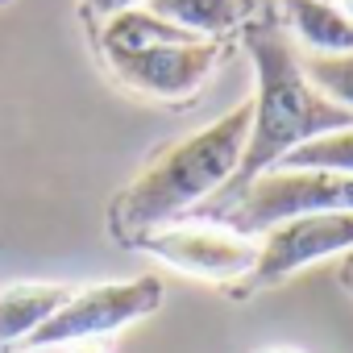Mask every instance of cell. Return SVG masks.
<instances>
[{
	"instance_id": "obj_1",
	"label": "cell",
	"mask_w": 353,
	"mask_h": 353,
	"mask_svg": "<svg viewBox=\"0 0 353 353\" xmlns=\"http://www.w3.org/2000/svg\"><path fill=\"white\" fill-rule=\"evenodd\" d=\"M241 46H245V54L254 63V96H250V137H245V154H241V162L233 170V179L208 204H200L192 216H200V212L221 208L225 200H233L245 183H254L262 170H274L303 141L353 125V112L341 108L336 100H328L303 75V63H299L303 54L295 50V38L287 34L274 0H270V5L262 0L258 13L241 26Z\"/></svg>"
},
{
	"instance_id": "obj_2",
	"label": "cell",
	"mask_w": 353,
	"mask_h": 353,
	"mask_svg": "<svg viewBox=\"0 0 353 353\" xmlns=\"http://www.w3.org/2000/svg\"><path fill=\"white\" fill-rule=\"evenodd\" d=\"M245 137H250V100L216 117L212 125L188 133L183 141L162 145L137 170V179L112 200V237L129 241L145 229L188 221L233 179L245 154Z\"/></svg>"
},
{
	"instance_id": "obj_3",
	"label": "cell",
	"mask_w": 353,
	"mask_h": 353,
	"mask_svg": "<svg viewBox=\"0 0 353 353\" xmlns=\"http://www.w3.org/2000/svg\"><path fill=\"white\" fill-rule=\"evenodd\" d=\"M316 212H353V174L274 166V170H262L254 183H245L221 208H208L192 221H208L241 237H258L283 221L316 216Z\"/></svg>"
},
{
	"instance_id": "obj_4",
	"label": "cell",
	"mask_w": 353,
	"mask_h": 353,
	"mask_svg": "<svg viewBox=\"0 0 353 353\" xmlns=\"http://www.w3.org/2000/svg\"><path fill=\"white\" fill-rule=\"evenodd\" d=\"M162 307V279L141 274L125 283H92V287H71V295L59 303V312L26 341L30 353L42 349H63L75 341H108L112 332L154 316Z\"/></svg>"
},
{
	"instance_id": "obj_5",
	"label": "cell",
	"mask_w": 353,
	"mask_h": 353,
	"mask_svg": "<svg viewBox=\"0 0 353 353\" xmlns=\"http://www.w3.org/2000/svg\"><path fill=\"white\" fill-rule=\"evenodd\" d=\"M125 245L174 266L179 274L204 279V283H233L241 287L245 274L258 262V241L241 237L225 225H208V221H174V225H158L145 229L137 237H129Z\"/></svg>"
},
{
	"instance_id": "obj_6",
	"label": "cell",
	"mask_w": 353,
	"mask_h": 353,
	"mask_svg": "<svg viewBox=\"0 0 353 353\" xmlns=\"http://www.w3.org/2000/svg\"><path fill=\"white\" fill-rule=\"evenodd\" d=\"M225 38H196V42H166L145 50H104V63L117 83L154 100H188L196 96L225 59Z\"/></svg>"
},
{
	"instance_id": "obj_7",
	"label": "cell",
	"mask_w": 353,
	"mask_h": 353,
	"mask_svg": "<svg viewBox=\"0 0 353 353\" xmlns=\"http://www.w3.org/2000/svg\"><path fill=\"white\" fill-rule=\"evenodd\" d=\"M353 254V212H316V216H295L262 233L258 241V262L245 274L237 291H262L295 270L324 262V258H345Z\"/></svg>"
},
{
	"instance_id": "obj_8",
	"label": "cell",
	"mask_w": 353,
	"mask_h": 353,
	"mask_svg": "<svg viewBox=\"0 0 353 353\" xmlns=\"http://www.w3.org/2000/svg\"><path fill=\"white\" fill-rule=\"evenodd\" d=\"M71 295L63 283H9L0 287V353L26 349V341L59 312Z\"/></svg>"
},
{
	"instance_id": "obj_9",
	"label": "cell",
	"mask_w": 353,
	"mask_h": 353,
	"mask_svg": "<svg viewBox=\"0 0 353 353\" xmlns=\"http://www.w3.org/2000/svg\"><path fill=\"white\" fill-rule=\"evenodd\" d=\"M279 17L291 38L307 46V54H349L353 50V21L332 0H274Z\"/></svg>"
},
{
	"instance_id": "obj_10",
	"label": "cell",
	"mask_w": 353,
	"mask_h": 353,
	"mask_svg": "<svg viewBox=\"0 0 353 353\" xmlns=\"http://www.w3.org/2000/svg\"><path fill=\"white\" fill-rule=\"evenodd\" d=\"M262 0H145V9L196 38H229L258 13Z\"/></svg>"
},
{
	"instance_id": "obj_11",
	"label": "cell",
	"mask_w": 353,
	"mask_h": 353,
	"mask_svg": "<svg viewBox=\"0 0 353 353\" xmlns=\"http://www.w3.org/2000/svg\"><path fill=\"white\" fill-rule=\"evenodd\" d=\"M279 166H303V170H336V174H353V125L303 141V145L291 150Z\"/></svg>"
},
{
	"instance_id": "obj_12",
	"label": "cell",
	"mask_w": 353,
	"mask_h": 353,
	"mask_svg": "<svg viewBox=\"0 0 353 353\" xmlns=\"http://www.w3.org/2000/svg\"><path fill=\"white\" fill-rule=\"evenodd\" d=\"M299 63L312 88H320L328 100L353 112V50L349 54H303Z\"/></svg>"
},
{
	"instance_id": "obj_13",
	"label": "cell",
	"mask_w": 353,
	"mask_h": 353,
	"mask_svg": "<svg viewBox=\"0 0 353 353\" xmlns=\"http://www.w3.org/2000/svg\"><path fill=\"white\" fill-rule=\"evenodd\" d=\"M141 5H145V0H83V9L92 17H100V21H108V17H117L125 9H141Z\"/></svg>"
},
{
	"instance_id": "obj_14",
	"label": "cell",
	"mask_w": 353,
	"mask_h": 353,
	"mask_svg": "<svg viewBox=\"0 0 353 353\" xmlns=\"http://www.w3.org/2000/svg\"><path fill=\"white\" fill-rule=\"evenodd\" d=\"M336 283L353 295V254H345V258H341V266H336Z\"/></svg>"
},
{
	"instance_id": "obj_15",
	"label": "cell",
	"mask_w": 353,
	"mask_h": 353,
	"mask_svg": "<svg viewBox=\"0 0 353 353\" xmlns=\"http://www.w3.org/2000/svg\"><path fill=\"white\" fill-rule=\"evenodd\" d=\"M63 353H108L104 341H75V345H63Z\"/></svg>"
},
{
	"instance_id": "obj_16",
	"label": "cell",
	"mask_w": 353,
	"mask_h": 353,
	"mask_svg": "<svg viewBox=\"0 0 353 353\" xmlns=\"http://www.w3.org/2000/svg\"><path fill=\"white\" fill-rule=\"evenodd\" d=\"M332 5H336V9H341V13H345L349 21H353V0H332Z\"/></svg>"
},
{
	"instance_id": "obj_17",
	"label": "cell",
	"mask_w": 353,
	"mask_h": 353,
	"mask_svg": "<svg viewBox=\"0 0 353 353\" xmlns=\"http://www.w3.org/2000/svg\"><path fill=\"white\" fill-rule=\"evenodd\" d=\"M262 353H299V349H262Z\"/></svg>"
},
{
	"instance_id": "obj_18",
	"label": "cell",
	"mask_w": 353,
	"mask_h": 353,
	"mask_svg": "<svg viewBox=\"0 0 353 353\" xmlns=\"http://www.w3.org/2000/svg\"><path fill=\"white\" fill-rule=\"evenodd\" d=\"M13 353H30V349H13Z\"/></svg>"
},
{
	"instance_id": "obj_19",
	"label": "cell",
	"mask_w": 353,
	"mask_h": 353,
	"mask_svg": "<svg viewBox=\"0 0 353 353\" xmlns=\"http://www.w3.org/2000/svg\"><path fill=\"white\" fill-rule=\"evenodd\" d=\"M0 5H9V0H0Z\"/></svg>"
}]
</instances>
